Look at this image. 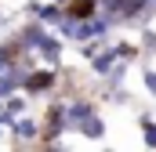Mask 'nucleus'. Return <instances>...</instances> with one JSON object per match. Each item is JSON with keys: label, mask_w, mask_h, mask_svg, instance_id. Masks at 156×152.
Segmentation results:
<instances>
[{"label": "nucleus", "mask_w": 156, "mask_h": 152, "mask_svg": "<svg viewBox=\"0 0 156 152\" xmlns=\"http://www.w3.org/2000/svg\"><path fill=\"white\" fill-rule=\"evenodd\" d=\"M142 83H145V91L156 98V69H149V65H145V69H142Z\"/></svg>", "instance_id": "6"}, {"label": "nucleus", "mask_w": 156, "mask_h": 152, "mask_svg": "<svg viewBox=\"0 0 156 152\" xmlns=\"http://www.w3.org/2000/svg\"><path fill=\"white\" fill-rule=\"evenodd\" d=\"M58 87V73H55V65H29V73L22 80V91L29 94V98H44V94H51Z\"/></svg>", "instance_id": "1"}, {"label": "nucleus", "mask_w": 156, "mask_h": 152, "mask_svg": "<svg viewBox=\"0 0 156 152\" xmlns=\"http://www.w3.org/2000/svg\"><path fill=\"white\" fill-rule=\"evenodd\" d=\"M62 51H66V47H62V36H58V33H47V36L37 43L33 54L44 58V65H58V62H62Z\"/></svg>", "instance_id": "3"}, {"label": "nucleus", "mask_w": 156, "mask_h": 152, "mask_svg": "<svg viewBox=\"0 0 156 152\" xmlns=\"http://www.w3.org/2000/svg\"><path fill=\"white\" fill-rule=\"evenodd\" d=\"M58 4H66V0H58Z\"/></svg>", "instance_id": "7"}, {"label": "nucleus", "mask_w": 156, "mask_h": 152, "mask_svg": "<svg viewBox=\"0 0 156 152\" xmlns=\"http://www.w3.org/2000/svg\"><path fill=\"white\" fill-rule=\"evenodd\" d=\"M73 130H76L80 138H87V141H102V138H105V119H102V116H98V109H94L91 116H83Z\"/></svg>", "instance_id": "4"}, {"label": "nucleus", "mask_w": 156, "mask_h": 152, "mask_svg": "<svg viewBox=\"0 0 156 152\" xmlns=\"http://www.w3.org/2000/svg\"><path fill=\"white\" fill-rule=\"evenodd\" d=\"M7 130H11L15 145H33V141L40 138V119L22 112V116H15V119H11V127H7Z\"/></svg>", "instance_id": "2"}, {"label": "nucleus", "mask_w": 156, "mask_h": 152, "mask_svg": "<svg viewBox=\"0 0 156 152\" xmlns=\"http://www.w3.org/2000/svg\"><path fill=\"white\" fill-rule=\"evenodd\" d=\"M142 141H145L149 149H156V119H149V116L142 119Z\"/></svg>", "instance_id": "5"}]
</instances>
